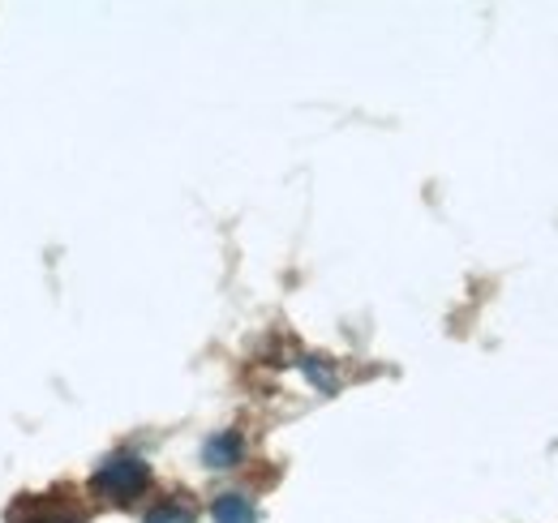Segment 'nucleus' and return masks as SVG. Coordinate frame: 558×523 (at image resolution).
<instances>
[{
  "label": "nucleus",
  "mask_w": 558,
  "mask_h": 523,
  "mask_svg": "<svg viewBox=\"0 0 558 523\" xmlns=\"http://www.w3.org/2000/svg\"><path fill=\"white\" fill-rule=\"evenodd\" d=\"M146 485H150V467L138 455H112L95 472V489L108 494L112 502H134Z\"/></svg>",
  "instance_id": "obj_1"
},
{
  "label": "nucleus",
  "mask_w": 558,
  "mask_h": 523,
  "mask_svg": "<svg viewBox=\"0 0 558 523\" xmlns=\"http://www.w3.org/2000/svg\"><path fill=\"white\" fill-rule=\"evenodd\" d=\"M4 523H82V511L65 498V489L57 494H26L9 507Z\"/></svg>",
  "instance_id": "obj_2"
},
{
  "label": "nucleus",
  "mask_w": 558,
  "mask_h": 523,
  "mask_svg": "<svg viewBox=\"0 0 558 523\" xmlns=\"http://www.w3.org/2000/svg\"><path fill=\"white\" fill-rule=\"evenodd\" d=\"M215 523H258V515L241 494H223L215 502Z\"/></svg>",
  "instance_id": "obj_3"
},
{
  "label": "nucleus",
  "mask_w": 558,
  "mask_h": 523,
  "mask_svg": "<svg viewBox=\"0 0 558 523\" xmlns=\"http://www.w3.org/2000/svg\"><path fill=\"white\" fill-rule=\"evenodd\" d=\"M241 459V438L236 434H219L207 442V463L210 467H232Z\"/></svg>",
  "instance_id": "obj_4"
},
{
  "label": "nucleus",
  "mask_w": 558,
  "mask_h": 523,
  "mask_svg": "<svg viewBox=\"0 0 558 523\" xmlns=\"http://www.w3.org/2000/svg\"><path fill=\"white\" fill-rule=\"evenodd\" d=\"M146 523H194V511L190 507H177V502H168V507H155Z\"/></svg>",
  "instance_id": "obj_5"
}]
</instances>
